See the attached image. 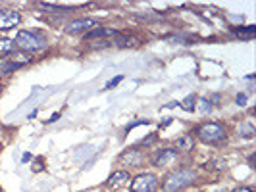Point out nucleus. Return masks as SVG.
<instances>
[{
  "instance_id": "obj_3",
  "label": "nucleus",
  "mask_w": 256,
  "mask_h": 192,
  "mask_svg": "<svg viewBox=\"0 0 256 192\" xmlns=\"http://www.w3.org/2000/svg\"><path fill=\"white\" fill-rule=\"evenodd\" d=\"M196 134L200 136V140H204V142H220L222 138L225 136V129L220 125V123H204V125H200L198 131H196Z\"/></svg>"
},
{
  "instance_id": "obj_18",
  "label": "nucleus",
  "mask_w": 256,
  "mask_h": 192,
  "mask_svg": "<svg viewBox=\"0 0 256 192\" xmlns=\"http://www.w3.org/2000/svg\"><path fill=\"white\" fill-rule=\"evenodd\" d=\"M245 102H247V95L237 96V104H239V106H245Z\"/></svg>"
},
{
  "instance_id": "obj_14",
  "label": "nucleus",
  "mask_w": 256,
  "mask_h": 192,
  "mask_svg": "<svg viewBox=\"0 0 256 192\" xmlns=\"http://www.w3.org/2000/svg\"><path fill=\"white\" fill-rule=\"evenodd\" d=\"M194 102H196L194 95L187 96V98L181 102V108H183V110H187V112H192V110H194Z\"/></svg>"
},
{
  "instance_id": "obj_6",
  "label": "nucleus",
  "mask_w": 256,
  "mask_h": 192,
  "mask_svg": "<svg viewBox=\"0 0 256 192\" xmlns=\"http://www.w3.org/2000/svg\"><path fill=\"white\" fill-rule=\"evenodd\" d=\"M98 27V21L95 19H75V21H71L67 27H65V31L67 33H79V31H89V29H95Z\"/></svg>"
},
{
  "instance_id": "obj_2",
  "label": "nucleus",
  "mask_w": 256,
  "mask_h": 192,
  "mask_svg": "<svg viewBox=\"0 0 256 192\" xmlns=\"http://www.w3.org/2000/svg\"><path fill=\"white\" fill-rule=\"evenodd\" d=\"M16 46H20L21 50H41L44 48V38L33 31H20L16 38Z\"/></svg>"
},
{
  "instance_id": "obj_8",
  "label": "nucleus",
  "mask_w": 256,
  "mask_h": 192,
  "mask_svg": "<svg viewBox=\"0 0 256 192\" xmlns=\"http://www.w3.org/2000/svg\"><path fill=\"white\" fill-rule=\"evenodd\" d=\"M128 181H129L128 171H118V173H114V175L108 179V187H110V189H122Z\"/></svg>"
},
{
  "instance_id": "obj_10",
  "label": "nucleus",
  "mask_w": 256,
  "mask_h": 192,
  "mask_svg": "<svg viewBox=\"0 0 256 192\" xmlns=\"http://www.w3.org/2000/svg\"><path fill=\"white\" fill-rule=\"evenodd\" d=\"M114 35H118L116 29H93V31L87 33V38L93 40L96 37H114Z\"/></svg>"
},
{
  "instance_id": "obj_12",
  "label": "nucleus",
  "mask_w": 256,
  "mask_h": 192,
  "mask_svg": "<svg viewBox=\"0 0 256 192\" xmlns=\"http://www.w3.org/2000/svg\"><path fill=\"white\" fill-rule=\"evenodd\" d=\"M16 50V42L10 38H0V52H14Z\"/></svg>"
},
{
  "instance_id": "obj_19",
  "label": "nucleus",
  "mask_w": 256,
  "mask_h": 192,
  "mask_svg": "<svg viewBox=\"0 0 256 192\" xmlns=\"http://www.w3.org/2000/svg\"><path fill=\"white\" fill-rule=\"evenodd\" d=\"M154 140H156V136H150V138H145V140H143L141 144H152Z\"/></svg>"
},
{
  "instance_id": "obj_20",
  "label": "nucleus",
  "mask_w": 256,
  "mask_h": 192,
  "mask_svg": "<svg viewBox=\"0 0 256 192\" xmlns=\"http://www.w3.org/2000/svg\"><path fill=\"white\" fill-rule=\"evenodd\" d=\"M233 192H255V191H253V189H237V191Z\"/></svg>"
},
{
  "instance_id": "obj_16",
  "label": "nucleus",
  "mask_w": 256,
  "mask_h": 192,
  "mask_svg": "<svg viewBox=\"0 0 256 192\" xmlns=\"http://www.w3.org/2000/svg\"><path fill=\"white\" fill-rule=\"evenodd\" d=\"M122 79H124L122 75H118V77H114L112 81H108V83H106V89H112V87H116V85H118V83H120Z\"/></svg>"
},
{
  "instance_id": "obj_4",
  "label": "nucleus",
  "mask_w": 256,
  "mask_h": 192,
  "mask_svg": "<svg viewBox=\"0 0 256 192\" xmlns=\"http://www.w3.org/2000/svg\"><path fill=\"white\" fill-rule=\"evenodd\" d=\"M158 189V179L152 173H143L133 179L131 192H156Z\"/></svg>"
},
{
  "instance_id": "obj_17",
  "label": "nucleus",
  "mask_w": 256,
  "mask_h": 192,
  "mask_svg": "<svg viewBox=\"0 0 256 192\" xmlns=\"http://www.w3.org/2000/svg\"><path fill=\"white\" fill-rule=\"evenodd\" d=\"M200 104H202V106H200V112H202V114H206V112L210 110V106H208V102H206V100H200Z\"/></svg>"
},
{
  "instance_id": "obj_11",
  "label": "nucleus",
  "mask_w": 256,
  "mask_h": 192,
  "mask_svg": "<svg viewBox=\"0 0 256 192\" xmlns=\"http://www.w3.org/2000/svg\"><path fill=\"white\" fill-rule=\"evenodd\" d=\"M192 146H194V140H192V136H189V134L177 140V148H179L181 152H191Z\"/></svg>"
},
{
  "instance_id": "obj_21",
  "label": "nucleus",
  "mask_w": 256,
  "mask_h": 192,
  "mask_svg": "<svg viewBox=\"0 0 256 192\" xmlns=\"http://www.w3.org/2000/svg\"><path fill=\"white\" fill-rule=\"evenodd\" d=\"M0 64H2V60H0Z\"/></svg>"
},
{
  "instance_id": "obj_15",
  "label": "nucleus",
  "mask_w": 256,
  "mask_h": 192,
  "mask_svg": "<svg viewBox=\"0 0 256 192\" xmlns=\"http://www.w3.org/2000/svg\"><path fill=\"white\" fill-rule=\"evenodd\" d=\"M10 60H12L14 64L23 65V64H27V62H29V56H27V54H14Z\"/></svg>"
},
{
  "instance_id": "obj_9",
  "label": "nucleus",
  "mask_w": 256,
  "mask_h": 192,
  "mask_svg": "<svg viewBox=\"0 0 256 192\" xmlns=\"http://www.w3.org/2000/svg\"><path fill=\"white\" fill-rule=\"evenodd\" d=\"M120 161L124 163V165H141V161H143V154L139 152V150H128L122 158H120Z\"/></svg>"
},
{
  "instance_id": "obj_5",
  "label": "nucleus",
  "mask_w": 256,
  "mask_h": 192,
  "mask_svg": "<svg viewBox=\"0 0 256 192\" xmlns=\"http://www.w3.org/2000/svg\"><path fill=\"white\" fill-rule=\"evenodd\" d=\"M21 21V16L16 10H0V31H10Z\"/></svg>"
},
{
  "instance_id": "obj_13",
  "label": "nucleus",
  "mask_w": 256,
  "mask_h": 192,
  "mask_svg": "<svg viewBox=\"0 0 256 192\" xmlns=\"http://www.w3.org/2000/svg\"><path fill=\"white\" fill-rule=\"evenodd\" d=\"M255 33H256L255 25H249L247 29H235V35H237V37H241V38H253V37H255Z\"/></svg>"
},
{
  "instance_id": "obj_1",
  "label": "nucleus",
  "mask_w": 256,
  "mask_h": 192,
  "mask_svg": "<svg viewBox=\"0 0 256 192\" xmlns=\"http://www.w3.org/2000/svg\"><path fill=\"white\" fill-rule=\"evenodd\" d=\"M196 173L192 169H177L173 173H170L164 181V192H177L185 187H189L191 183H194Z\"/></svg>"
},
{
  "instance_id": "obj_7",
  "label": "nucleus",
  "mask_w": 256,
  "mask_h": 192,
  "mask_svg": "<svg viewBox=\"0 0 256 192\" xmlns=\"http://www.w3.org/2000/svg\"><path fill=\"white\" fill-rule=\"evenodd\" d=\"M175 160H177V152H175V150H171V148H166V150H162L160 154L156 156L154 165H156V167H164V165L173 163Z\"/></svg>"
}]
</instances>
